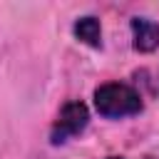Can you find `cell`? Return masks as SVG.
Returning <instances> with one entry per match:
<instances>
[{
  "mask_svg": "<svg viewBox=\"0 0 159 159\" xmlns=\"http://www.w3.org/2000/svg\"><path fill=\"white\" fill-rule=\"evenodd\" d=\"M107 159H122V157H107Z\"/></svg>",
  "mask_w": 159,
  "mask_h": 159,
  "instance_id": "obj_5",
  "label": "cell"
},
{
  "mask_svg": "<svg viewBox=\"0 0 159 159\" xmlns=\"http://www.w3.org/2000/svg\"><path fill=\"white\" fill-rule=\"evenodd\" d=\"M94 107L102 117H129L142 112V97L129 84L107 82L94 89Z\"/></svg>",
  "mask_w": 159,
  "mask_h": 159,
  "instance_id": "obj_1",
  "label": "cell"
},
{
  "mask_svg": "<svg viewBox=\"0 0 159 159\" xmlns=\"http://www.w3.org/2000/svg\"><path fill=\"white\" fill-rule=\"evenodd\" d=\"M75 35L77 40H82L89 47H99L102 45V30H99V20L97 17H80L75 22Z\"/></svg>",
  "mask_w": 159,
  "mask_h": 159,
  "instance_id": "obj_4",
  "label": "cell"
},
{
  "mask_svg": "<svg viewBox=\"0 0 159 159\" xmlns=\"http://www.w3.org/2000/svg\"><path fill=\"white\" fill-rule=\"evenodd\" d=\"M87 122H89V112H87L84 102H67L52 124V134H50L52 144H62L70 137L80 134L87 127Z\"/></svg>",
  "mask_w": 159,
  "mask_h": 159,
  "instance_id": "obj_2",
  "label": "cell"
},
{
  "mask_svg": "<svg viewBox=\"0 0 159 159\" xmlns=\"http://www.w3.org/2000/svg\"><path fill=\"white\" fill-rule=\"evenodd\" d=\"M132 32H134V50L152 52V50L159 47V25L157 22H152L147 17H134Z\"/></svg>",
  "mask_w": 159,
  "mask_h": 159,
  "instance_id": "obj_3",
  "label": "cell"
}]
</instances>
